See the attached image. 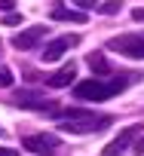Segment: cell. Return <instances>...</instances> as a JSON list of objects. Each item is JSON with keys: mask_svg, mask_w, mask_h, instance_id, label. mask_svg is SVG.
<instances>
[{"mask_svg": "<svg viewBox=\"0 0 144 156\" xmlns=\"http://www.w3.org/2000/svg\"><path fill=\"white\" fill-rule=\"evenodd\" d=\"M132 19L135 22H144V9H132Z\"/></svg>", "mask_w": 144, "mask_h": 156, "instance_id": "17", "label": "cell"}, {"mask_svg": "<svg viewBox=\"0 0 144 156\" xmlns=\"http://www.w3.org/2000/svg\"><path fill=\"white\" fill-rule=\"evenodd\" d=\"M16 107H25V110H43V113H58L55 110V101H46L43 95H37V92H28V89H22V92H16Z\"/></svg>", "mask_w": 144, "mask_h": 156, "instance_id": "4", "label": "cell"}, {"mask_svg": "<svg viewBox=\"0 0 144 156\" xmlns=\"http://www.w3.org/2000/svg\"><path fill=\"white\" fill-rule=\"evenodd\" d=\"M43 37H46V28H43V25H34V28H28V31L16 34V37H13V46H16L19 52H28V49H34Z\"/></svg>", "mask_w": 144, "mask_h": 156, "instance_id": "7", "label": "cell"}, {"mask_svg": "<svg viewBox=\"0 0 144 156\" xmlns=\"http://www.w3.org/2000/svg\"><path fill=\"white\" fill-rule=\"evenodd\" d=\"M58 129L67 135H89V132H101L107 129L113 119L107 113H92L86 107H70V110H58Z\"/></svg>", "mask_w": 144, "mask_h": 156, "instance_id": "1", "label": "cell"}, {"mask_svg": "<svg viewBox=\"0 0 144 156\" xmlns=\"http://www.w3.org/2000/svg\"><path fill=\"white\" fill-rule=\"evenodd\" d=\"M58 144H61V138H58V135H49V132H43V135H28V138L22 141V147L31 150V153H46V150H55Z\"/></svg>", "mask_w": 144, "mask_h": 156, "instance_id": "6", "label": "cell"}, {"mask_svg": "<svg viewBox=\"0 0 144 156\" xmlns=\"http://www.w3.org/2000/svg\"><path fill=\"white\" fill-rule=\"evenodd\" d=\"M74 3H77V6H95L98 0H74Z\"/></svg>", "mask_w": 144, "mask_h": 156, "instance_id": "18", "label": "cell"}, {"mask_svg": "<svg viewBox=\"0 0 144 156\" xmlns=\"http://www.w3.org/2000/svg\"><path fill=\"white\" fill-rule=\"evenodd\" d=\"M132 76H117V80H101V76H92V80H80L74 86V95L80 101H107L113 95H120L129 86Z\"/></svg>", "mask_w": 144, "mask_h": 156, "instance_id": "2", "label": "cell"}, {"mask_svg": "<svg viewBox=\"0 0 144 156\" xmlns=\"http://www.w3.org/2000/svg\"><path fill=\"white\" fill-rule=\"evenodd\" d=\"M19 22H22V19H19L16 12H9V16H6V25H19Z\"/></svg>", "mask_w": 144, "mask_h": 156, "instance_id": "16", "label": "cell"}, {"mask_svg": "<svg viewBox=\"0 0 144 156\" xmlns=\"http://www.w3.org/2000/svg\"><path fill=\"white\" fill-rule=\"evenodd\" d=\"M77 43H80V37H58V40H52V43L43 46V55H40V58H43V61H58L70 46H77Z\"/></svg>", "mask_w": 144, "mask_h": 156, "instance_id": "8", "label": "cell"}, {"mask_svg": "<svg viewBox=\"0 0 144 156\" xmlns=\"http://www.w3.org/2000/svg\"><path fill=\"white\" fill-rule=\"evenodd\" d=\"M16 9V0H0V12H13Z\"/></svg>", "mask_w": 144, "mask_h": 156, "instance_id": "14", "label": "cell"}, {"mask_svg": "<svg viewBox=\"0 0 144 156\" xmlns=\"http://www.w3.org/2000/svg\"><path fill=\"white\" fill-rule=\"evenodd\" d=\"M49 16H52L55 22H74V25H83V22H86V12L70 9V6H61V3H52Z\"/></svg>", "mask_w": 144, "mask_h": 156, "instance_id": "10", "label": "cell"}, {"mask_svg": "<svg viewBox=\"0 0 144 156\" xmlns=\"http://www.w3.org/2000/svg\"><path fill=\"white\" fill-rule=\"evenodd\" d=\"M9 86H13V70L0 67V89H9Z\"/></svg>", "mask_w": 144, "mask_h": 156, "instance_id": "13", "label": "cell"}, {"mask_svg": "<svg viewBox=\"0 0 144 156\" xmlns=\"http://www.w3.org/2000/svg\"><path fill=\"white\" fill-rule=\"evenodd\" d=\"M138 132H141V126H129V129H123V132H120V135H117V138H113L101 153H104V156H120V153H126L129 144L138 138Z\"/></svg>", "mask_w": 144, "mask_h": 156, "instance_id": "5", "label": "cell"}, {"mask_svg": "<svg viewBox=\"0 0 144 156\" xmlns=\"http://www.w3.org/2000/svg\"><path fill=\"white\" fill-rule=\"evenodd\" d=\"M40 156H43V153H40Z\"/></svg>", "mask_w": 144, "mask_h": 156, "instance_id": "20", "label": "cell"}, {"mask_svg": "<svg viewBox=\"0 0 144 156\" xmlns=\"http://www.w3.org/2000/svg\"><path fill=\"white\" fill-rule=\"evenodd\" d=\"M86 64H89L92 76H110V61H107L101 52H89V55H86Z\"/></svg>", "mask_w": 144, "mask_h": 156, "instance_id": "11", "label": "cell"}, {"mask_svg": "<svg viewBox=\"0 0 144 156\" xmlns=\"http://www.w3.org/2000/svg\"><path fill=\"white\" fill-rule=\"evenodd\" d=\"M110 52H120L126 58H144V31H132V34H120L107 40Z\"/></svg>", "mask_w": 144, "mask_h": 156, "instance_id": "3", "label": "cell"}, {"mask_svg": "<svg viewBox=\"0 0 144 156\" xmlns=\"http://www.w3.org/2000/svg\"><path fill=\"white\" fill-rule=\"evenodd\" d=\"M0 156H19V150H13V147H0Z\"/></svg>", "mask_w": 144, "mask_h": 156, "instance_id": "15", "label": "cell"}, {"mask_svg": "<svg viewBox=\"0 0 144 156\" xmlns=\"http://www.w3.org/2000/svg\"><path fill=\"white\" fill-rule=\"evenodd\" d=\"M70 80H77V64L74 61H67L64 67H58L55 73H49L46 76V86L49 89H64V86H70Z\"/></svg>", "mask_w": 144, "mask_h": 156, "instance_id": "9", "label": "cell"}, {"mask_svg": "<svg viewBox=\"0 0 144 156\" xmlns=\"http://www.w3.org/2000/svg\"><path fill=\"white\" fill-rule=\"evenodd\" d=\"M135 150H138V153H144V141H138V147H135Z\"/></svg>", "mask_w": 144, "mask_h": 156, "instance_id": "19", "label": "cell"}, {"mask_svg": "<svg viewBox=\"0 0 144 156\" xmlns=\"http://www.w3.org/2000/svg\"><path fill=\"white\" fill-rule=\"evenodd\" d=\"M98 9H101L104 16H117V12H120V0H107V3H101Z\"/></svg>", "mask_w": 144, "mask_h": 156, "instance_id": "12", "label": "cell"}]
</instances>
